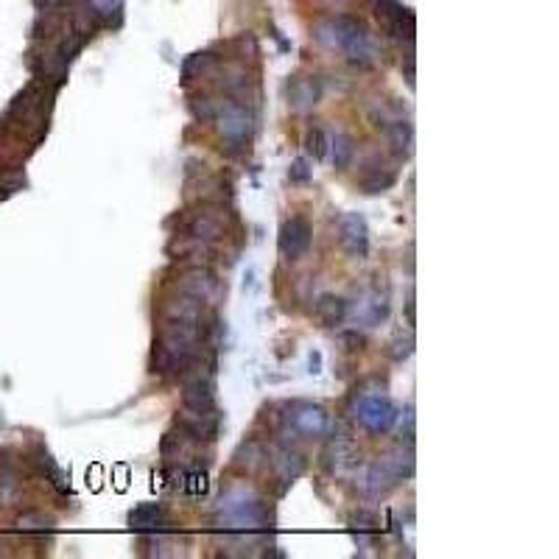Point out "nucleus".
<instances>
[{"instance_id": "f257e3e1", "label": "nucleus", "mask_w": 559, "mask_h": 559, "mask_svg": "<svg viewBox=\"0 0 559 559\" xmlns=\"http://www.w3.org/2000/svg\"><path fill=\"white\" fill-rule=\"evenodd\" d=\"M316 31H319V40H325L328 45H333V48L344 51L347 59L355 62V65H369V62L375 59L372 34H369V28L364 26L358 17L336 14V17L325 20Z\"/></svg>"}, {"instance_id": "f03ea898", "label": "nucleus", "mask_w": 559, "mask_h": 559, "mask_svg": "<svg viewBox=\"0 0 559 559\" xmlns=\"http://www.w3.org/2000/svg\"><path fill=\"white\" fill-rule=\"evenodd\" d=\"M353 414L358 425L369 434H386L397 423V409L392 406V400L378 392H361L355 397Z\"/></svg>"}, {"instance_id": "7ed1b4c3", "label": "nucleus", "mask_w": 559, "mask_h": 559, "mask_svg": "<svg viewBox=\"0 0 559 559\" xmlns=\"http://www.w3.org/2000/svg\"><path fill=\"white\" fill-rule=\"evenodd\" d=\"M288 414H283V428L286 434H294L297 439L305 437H325L330 428H333V420L330 414L322 406H311V403H294V406H286Z\"/></svg>"}, {"instance_id": "20e7f679", "label": "nucleus", "mask_w": 559, "mask_h": 559, "mask_svg": "<svg viewBox=\"0 0 559 559\" xmlns=\"http://www.w3.org/2000/svg\"><path fill=\"white\" fill-rule=\"evenodd\" d=\"M213 121L219 123V132L221 137L230 143L232 149H241L246 140H249V129H252V115L246 112L244 104H238V101H232L227 98L224 104L216 107L213 112Z\"/></svg>"}, {"instance_id": "39448f33", "label": "nucleus", "mask_w": 559, "mask_h": 559, "mask_svg": "<svg viewBox=\"0 0 559 559\" xmlns=\"http://www.w3.org/2000/svg\"><path fill=\"white\" fill-rule=\"evenodd\" d=\"M311 235H314V227L305 216H294L288 219L283 227H280V238H277V246H280V255L286 260H297L308 252L311 246Z\"/></svg>"}, {"instance_id": "423d86ee", "label": "nucleus", "mask_w": 559, "mask_h": 559, "mask_svg": "<svg viewBox=\"0 0 559 559\" xmlns=\"http://www.w3.org/2000/svg\"><path fill=\"white\" fill-rule=\"evenodd\" d=\"M339 244L350 258H367L369 252V227L364 216L344 213L339 219Z\"/></svg>"}, {"instance_id": "0eeeda50", "label": "nucleus", "mask_w": 559, "mask_h": 559, "mask_svg": "<svg viewBox=\"0 0 559 559\" xmlns=\"http://www.w3.org/2000/svg\"><path fill=\"white\" fill-rule=\"evenodd\" d=\"M272 470H274V476H277V481L283 484V490H286L288 484H294V481L305 473V456L291 448L274 450Z\"/></svg>"}, {"instance_id": "6e6552de", "label": "nucleus", "mask_w": 559, "mask_h": 559, "mask_svg": "<svg viewBox=\"0 0 559 559\" xmlns=\"http://www.w3.org/2000/svg\"><path fill=\"white\" fill-rule=\"evenodd\" d=\"M129 526L140 534H160L168 526V512L160 504H140L129 515Z\"/></svg>"}, {"instance_id": "1a4fd4ad", "label": "nucleus", "mask_w": 559, "mask_h": 559, "mask_svg": "<svg viewBox=\"0 0 559 559\" xmlns=\"http://www.w3.org/2000/svg\"><path fill=\"white\" fill-rule=\"evenodd\" d=\"M347 314H350V305L336 294H322L314 305V316L325 328H339L341 322L347 319Z\"/></svg>"}, {"instance_id": "9d476101", "label": "nucleus", "mask_w": 559, "mask_h": 559, "mask_svg": "<svg viewBox=\"0 0 559 559\" xmlns=\"http://www.w3.org/2000/svg\"><path fill=\"white\" fill-rule=\"evenodd\" d=\"M319 82H314V79H291L288 82V104L294 107V110L300 112H308L311 107H316V101H319Z\"/></svg>"}, {"instance_id": "9b49d317", "label": "nucleus", "mask_w": 559, "mask_h": 559, "mask_svg": "<svg viewBox=\"0 0 559 559\" xmlns=\"http://www.w3.org/2000/svg\"><path fill=\"white\" fill-rule=\"evenodd\" d=\"M358 316L367 322L369 328H372V325H381L383 319L389 316V294H386V291L381 294V288L378 286L372 288L367 297H364V302H361Z\"/></svg>"}, {"instance_id": "f8f14e48", "label": "nucleus", "mask_w": 559, "mask_h": 559, "mask_svg": "<svg viewBox=\"0 0 559 559\" xmlns=\"http://www.w3.org/2000/svg\"><path fill=\"white\" fill-rule=\"evenodd\" d=\"M397 174L392 168H386V165H375V168H369L367 174L361 177V188L367 193H381L386 188H392L395 185Z\"/></svg>"}, {"instance_id": "ddd939ff", "label": "nucleus", "mask_w": 559, "mask_h": 559, "mask_svg": "<svg viewBox=\"0 0 559 559\" xmlns=\"http://www.w3.org/2000/svg\"><path fill=\"white\" fill-rule=\"evenodd\" d=\"M330 151H333V165L339 168V171H344L347 165L353 163L355 157V143L353 137L344 135V132H336V135L330 137Z\"/></svg>"}, {"instance_id": "4468645a", "label": "nucleus", "mask_w": 559, "mask_h": 559, "mask_svg": "<svg viewBox=\"0 0 559 559\" xmlns=\"http://www.w3.org/2000/svg\"><path fill=\"white\" fill-rule=\"evenodd\" d=\"M383 129H386V135H389V143H392V149H395L397 154H409L411 140H414V132H411L409 123H406V121L383 123Z\"/></svg>"}, {"instance_id": "2eb2a0df", "label": "nucleus", "mask_w": 559, "mask_h": 559, "mask_svg": "<svg viewBox=\"0 0 559 559\" xmlns=\"http://www.w3.org/2000/svg\"><path fill=\"white\" fill-rule=\"evenodd\" d=\"M328 146H330V140H328V135H325V129H319V126L308 129V135H305V151H308L314 160H322V157L328 154Z\"/></svg>"}, {"instance_id": "dca6fc26", "label": "nucleus", "mask_w": 559, "mask_h": 559, "mask_svg": "<svg viewBox=\"0 0 559 559\" xmlns=\"http://www.w3.org/2000/svg\"><path fill=\"white\" fill-rule=\"evenodd\" d=\"M182 487L191 492V495H205L207 492V473H202L199 467L191 470V473H185V481H182Z\"/></svg>"}, {"instance_id": "f3484780", "label": "nucleus", "mask_w": 559, "mask_h": 559, "mask_svg": "<svg viewBox=\"0 0 559 559\" xmlns=\"http://www.w3.org/2000/svg\"><path fill=\"white\" fill-rule=\"evenodd\" d=\"M392 347H395V350H389V353H392V358H395V361H403V358H409L411 350H414V336H411V330L406 333V339H403V341H400V336H397V339L392 341Z\"/></svg>"}, {"instance_id": "a211bd4d", "label": "nucleus", "mask_w": 559, "mask_h": 559, "mask_svg": "<svg viewBox=\"0 0 559 559\" xmlns=\"http://www.w3.org/2000/svg\"><path fill=\"white\" fill-rule=\"evenodd\" d=\"M90 3H93V9H96L101 17H110L112 12H118V9H121L123 0H90Z\"/></svg>"}, {"instance_id": "6ab92c4d", "label": "nucleus", "mask_w": 559, "mask_h": 559, "mask_svg": "<svg viewBox=\"0 0 559 559\" xmlns=\"http://www.w3.org/2000/svg\"><path fill=\"white\" fill-rule=\"evenodd\" d=\"M288 177L294 179V182H305V179L311 177V168H308V163H305V160H297V163H294V168L288 171Z\"/></svg>"}, {"instance_id": "aec40b11", "label": "nucleus", "mask_w": 559, "mask_h": 559, "mask_svg": "<svg viewBox=\"0 0 559 559\" xmlns=\"http://www.w3.org/2000/svg\"><path fill=\"white\" fill-rule=\"evenodd\" d=\"M37 3H40V6H56L59 0H37Z\"/></svg>"}]
</instances>
